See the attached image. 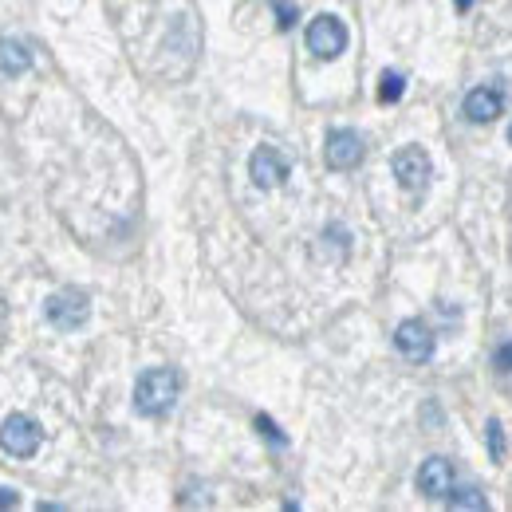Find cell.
Segmentation results:
<instances>
[{
    "instance_id": "obj_1",
    "label": "cell",
    "mask_w": 512,
    "mask_h": 512,
    "mask_svg": "<svg viewBox=\"0 0 512 512\" xmlns=\"http://www.w3.org/2000/svg\"><path fill=\"white\" fill-rule=\"evenodd\" d=\"M178 390H182L178 371L154 367V371L138 375V383H134V410L146 414V418H162V414L178 402Z\"/></svg>"
},
{
    "instance_id": "obj_2",
    "label": "cell",
    "mask_w": 512,
    "mask_h": 512,
    "mask_svg": "<svg viewBox=\"0 0 512 512\" xmlns=\"http://www.w3.org/2000/svg\"><path fill=\"white\" fill-rule=\"evenodd\" d=\"M390 170L398 178V186L410 193H422L430 186V154L422 146H402L394 158H390Z\"/></svg>"
},
{
    "instance_id": "obj_3",
    "label": "cell",
    "mask_w": 512,
    "mask_h": 512,
    "mask_svg": "<svg viewBox=\"0 0 512 512\" xmlns=\"http://www.w3.org/2000/svg\"><path fill=\"white\" fill-rule=\"evenodd\" d=\"M308 48H312L316 60H335V56H343V48H347V28H343V20L331 16V12L316 16V20L308 24Z\"/></svg>"
},
{
    "instance_id": "obj_4",
    "label": "cell",
    "mask_w": 512,
    "mask_h": 512,
    "mask_svg": "<svg viewBox=\"0 0 512 512\" xmlns=\"http://www.w3.org/2000/svg\"><path fill=\"white\" fill-rule=\"evenodd\" d=\"M44 312H48L52 327L75 331V327H83L87 316H91V300H87V292H79V288H64V292H56V296L44 304Z\"/></svg>"
},
{
    "instance_id": "obj_5",
    "label": "cell",
    "mask_w": 512,
    "mask_h": 512,
    "mask_svg": "<svg viewBox=\"0 0 512 512\" xmlns=\"http://www.w3.org/2000/svg\"><path fill=\"white\" fill-rule=\"evenodd\" d=\"M0 449L8 457H32L40 449V426L28 414H8L0 426Z\"/></svg>"
},
{
    "instance_id": "obj_6",
    "label": "cell",
    "mask_w": 512,
    "mask_h": 512,
    "mask_svg": "<svg viewBox=\"0 0 512 512\" xmlns=\"http://www.w3.org/2000/svg\"><path fill=\"white\" fill-rule=\"evenodd\" d=\"M363 154H367V146H363V138L355 130H331L327 134L323 158H327L331 170H355L363 162Z\"/></svg>"
},
{
    "instance_id": "obj_7",
    "label": "cell",
    "mask_w": 512,
    "mask_h": 512,
    "mask_svg": "<svg viewBox=\"0 0 512 512\" xmlns=\"http://www.w3.org/2000/svg\"><path fill=\"white\" fill-rule=\"evenodd\" d=\"M394 347L410 359V363H426L434 355V331L422 320H402L394 331Z\"/></svg>"
},
{
    "instance_id": "obj_8",
    "label": "cell",
    "mask_w": 512,
    "mask_h": 512,
    "mask_svg": "<svg viewBox=\"0 0 512 512\" xmlns=\"http://www.w3.org/2000/svg\"><path fill=\"white\" fill-rule=\"evenodd\" d=\"M249 174H253V182L260 190H276L288 178V158L276 146H260V150H253V158H249Z\"/></svg>"
},
{
    "instance_id": "obj_9",
    "label": "cell",
    "mask_w": 512,
    "mask_h": 512,
    "mask_svg": "<svg viewBox=\"0 0 512 512\" xmlns=\"http://www.w3.org/2000/svg\"><path fill=\"white\" fill-rule=\"evenodd\" d=\"M414 481H418V493H422V497L442 501V497L453 493V465H449L446 457H426Z\"/></svg>"
},
{
    "instance_id": "obj_10",
    "label": "cell",
    "mask_w": 512,
    "mask_h": 512,
    "mask_svg": "<svg viewBox=\"0 0 512 512\" xmlns=\"http://www.w3.org/2000/svg\"><path fill=\"white\" fill-rule=\"evenodd\" d=\"M501 107H505V95H501L497 87H473V91L465 95V115H469V123H493V119L501 115Z\"/></svg>"
},
{
    "instance_id": "obj_11",
    "label": "cell",
    "mask_w": 512,
    "mask_h": 512,
    "mask_svg": "<svg viewBox=\"0 0 512 512\" xmlns=\"http://www.w3.org/2000/svg\"><path fill=\"white\" fill-rule=\"evenodd\" d=\"M32 67V52L20 40H0V71L4 75H20Z\"/></svg>"
},
{
    "instance_id": "obj_12",
    "label": "cell",
    "mask_w": 512,
    "mask_h": 512,
    "mask_svg": "<svg viewBox=\"0 0 512 512\" xmlns=\"http://www.w3.org/2000/svg\"><path fill=\"white\" fill-rule=\"evenodd\" d=\"M449 509L453 512H485L489 509V501H485L481 489H453V493H449Z\"/></svg>"
},
{
    "instance_id": "obj_13",
    "label": "cell",
    "mask_w": 512,
    "mask_h": 512,
    "mask_svg": "<svg viewBox=\"0 0 512 512\" xmlns=\"http://www.w3.org/2000/svg\"><path fill=\"white\" fill-rule=\"evenodd\" d=\"M402 91H406V75H398V71H383V79H379V103H398V99H402Z\"/></svg>"
},
{
    "instance_id": "obj_14",
    "label": "cell",
    "mask_w": 512,
    "mask_h": 512,
    "mask_svg": "<svg viewBox=\"0 0 512 512\" xmlns=\"http://www.w3.org/2000/svg\"><path fill=\"white\" fill-rule=\"evenodd\" d=\"M272 12H276V24H280V32H288V28L300 20V8H296L292 0H272Z\"/></svg>"
},
{
    "instance_id": "obj_15",
    "label": "cell",
    "mask_w": 512,
    "mask_h": 512,
    "mask_svg": "<svg viewBox=\"0 0 512 512\" xmlns=\"http://www.w3.org/2000/svg\"><path fill=\"white\" fill-rule=\"evenodd\" d=\"M489 453H493V461H501L505 457V426L497 422V418H489Z\"/></svg>"
},
{
    "instance_id": "obj_16",
    "label": "cell",
    "mask_w": 512,
    "mask_h": 512,
    "mask_svg": "<svg viewBox=\"0 0 512 512\" xmlns=\"http://www.w3.org/2000/svg\"><path fill=\"white\" fill-rule=\"evenodd\" d=\"M256 426H260V434H268V438H272V442H276V446H284V434H280V430H276V422H268V418H264V414H260V418H256Z\"/></svg>"
},
{
    "instance_id": "obj_17",
    "label": "cell",
    "mask_w": 512,
    "mask_h": 512,
    "mask_svg": "<svg viewBox=\"0 0 512 512\" xmlns=\"http://www.w3.org/2000/svg\"><path fill=\"white\" fill-rule=\"evenodd\" d=\"M20 505V493L16 489H0V509H16Z\"/></svg>"
},
{
    "instance_id": "obj_18",
    "label": "cell",
    "mask_w": 512,
    "mask_h": 512,
    "mask_svg": "<svg viewBox=\"0 0 512 512\" xmlns=\"http://www.w3.org/2000/svg\"><path fill=\"white\" fill-rule=\"evenodd\" d=\"M497 367H501V371H512V347H501V351H497Z\"/></svg>"
},
{
    "instance_id": "obj_19",
    "label": "cell",
    "mask_w": 512,
    "mask_h": 512,
    "mask_svg": "<svg viewBox=\"0 0 512 512\" xmlns=\"http://www.w3.org/2000/svg\"><path fill=\"white\" fill-rule=\"evenodd\" d=\"M457 4H461V8H465V4H469V0H457Z\"/></svg>"
},
{
    "instance_id": "obj_20",
    "label": "cell",
    "mask_w": 512,
    "mask_h": 512,
    "mask_svg": "<svg viewBox=\"0 0 512 512\" xmlns=\"http://www.w3.org/2000/svg\"><path fill=\"white\" fill-rule=\"evenodd\" d=\"M509 142H512V127H509Z\"/></svg>"
}]
</instances>
